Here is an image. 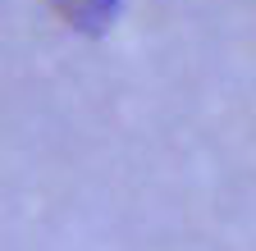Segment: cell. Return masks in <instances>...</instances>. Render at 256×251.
<instances>
[]
</instances>
